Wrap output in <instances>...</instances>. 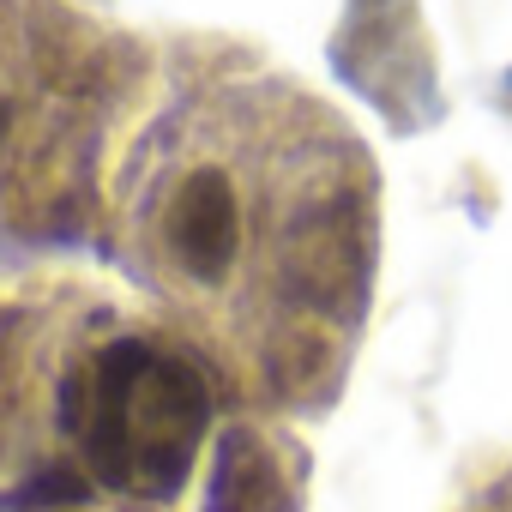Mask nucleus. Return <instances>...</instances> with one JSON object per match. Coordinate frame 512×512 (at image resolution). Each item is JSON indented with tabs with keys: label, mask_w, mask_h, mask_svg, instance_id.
Instances as JSON below:
<instances>
[{
	"label": "nucleus",
	"mask_w": 512,
	"mask_h": 512,
	"mask_svg": "<svg viewBox=\"0 0 512 512\" xmlns=\"http://www.w3.org/2000/svg\"><path fill=\"white\" fill-rule=\"evenodd\" d=\"M374 163L290 79H211L121 175V260L284 404H326L374 284Z\"/></svg>",
	"instance_id": "obj_1"
},
{
	"label": "nucleus",
	"mask_w": 512,
	"mask_h": 512,
	"mask_svg": "<svg viewBox=\"0 0 512 512\" xmlns=\"http://www.w3.org/2000/svg\"><path fill=\"white\" fill-rule=\"evenodd\" d=\"M55 428L67 464L37 476L97 482L121 500H169L193 476L211 428V380L175 338L103 314V332L73 344L55 368Z\"/></svg>",
	"instance_id": "obj_2"
},
{
	"label": "nucleus",
	"mask_w": 512,
	"mask_h": 512,
	"mask_svg": "<svg viewBox=\"0 0 512 512\" xmlns=\"http://www.w3.org/2000/svg\"><path fill=\"white\" fill-rule=\"evenodd\" d=\"M302 470V446H290L272 428L235 422L217 440L205 512H302Z\"/></svg>",
	"instance_id": "obj_3"
},
{
	"label": "nucleus",
	"mask_w": 512,
	"mask_h": 512,
	"mask_svg": "<svg viewBox=\"0 0 512 512\" xmlns=\"http://www.w3.org/2000/svg\"><path fill=\"white\" fill-rule=\"evenodd\" d=\"M31 19L19 0H0V187L31 163V115L55 121L31 67Z\"/></svg>",
	"instance_id": "obj_4"
}]
</instances>
